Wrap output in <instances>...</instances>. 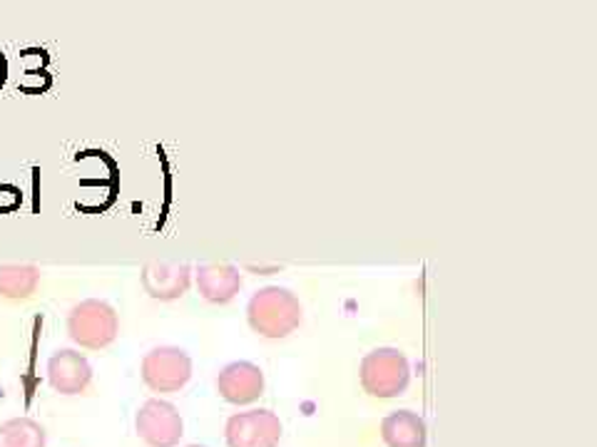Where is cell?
Listing matches in <instances>:
<instances>
[{
  "mask_svg": "<svg viewBox=\"0 0 597 447\" xmlns=\"http://www.w3.org/2000/svg\"><path fill=\"white\" fill-rule=\"evenodd\" d=\"M302 301L284 286H264L247 304V321L252 331L272 340L294 334L302 326Z\"/></svg>",
  "mask_w": 597,
  "mask_h": 447,
  "instance_id": "1",
  "label": "cell"
},
{
  "mask_svg": "<svg viewBox=\"0 0 597 447\" xmlns=\"http://www.w3.org/2000/svg\"><path fill=\"white\" fill-rule=\"evenodd\" d=\"M68 336L72 344L88 350L108 348L120 334V318L117 311L100 298H85L75 304L68 314Z\"/></svg>",
  "mask_w": 597,
  "mask_h": 447,
  "instance_id": "2",
  "label": "cell"
},
{
  "mask_svg": "<svg viewBox=\"0 0 597 447\" xmlns=\"http://www.w3.org/2000/svg\"><path fill=\"white\" fill-rule=\"evenodd\" d=\"M361 388L373 398H397L411 383L409 358L399 348H373L359 368Z\"/></svg>",
  "mask_w": 597,
  "mask_h": 447,
  "instance_id": "3",
  "label": "cell"
},
{
  "mask_svg": "<svg viewBox=\"0 0 597 447\" xmlns=\"http://www.w3.org/2000/svg\"><path fill=\"white\" fill-rule=\"evenodd\" d=\"M140 372L153 393H177L192 378V358L177 346H157L145 354Z\"/></svg>",
  "mask_w": 597,
  "mask_h": 447,
  "instance_id": "4",
  "label": "cell"
},
{
  "mask_svg": "<svg viewBox=\"0 0 597 447\" xmlns=\"http://www.w3.org/2000/svg\"><path fill=\"white\" fill-rule=\"evenodd\" d=\"M135 430L147 447H177L185 435V420L169 400L149 398L135 415Z\"/></svg>",
  "mask_w": 597,
  "mask_h": 447,
  "instance_id": "5",
  "label": "cell"
},
{
  "mask_svg": "<svg viewBox=\"0 0 597 447\" xmlns=\"http://www.w3.org/2000/svg\"><path fill=\"white\" fill-rule=\"evenodd\" d=\"M282 420L272 410H244L234 413L224 425L227 447H276L282 440Z\"/></svg>",
  "mask_w": 597,
  "mask_h": 447,
  "instance_id": "6",
  "label": "cell"
},
{
  "mask_svg": "<svg viewBox=\"0 0 597 447\" xmlns=\"http://www.w3.org/2000/svg\"><path fill=\"white\" fill-rule=\"evenodd\" d=\"M92 380V366L80 350L60 348L48 358V383L60 396H80Z\"/></svg>",
  "mask_w": 597,
  "mask_h": 447,
  "instance_id": "7",
  "label": "cell"
},
{
  "mask_svg": "<svg viewBox=\"0 0 597 447\" xmlns=\"http://www.w3.org/2000/svg\"><path fill=\"white\" fill-rule=\"evenodd\" d=\"M217 390L232 406H249V403L262 398L264 370L249 360H234L219 370Z\"/></svg>",
  "mask_w": 597,
  "mask_h": 447,
  "instance_id": "8",
  "label": "cell"
},
{
  "mask_svg": "<svg viewBox=\"0 0 597 447\" xmlns=\"http://www.w3.org/2000/svg\"><path fill=\"white\" fill-rule=\"evenodd\" d=\"M143 289L155 301H175L183 298L192 286V269L187 264L169 261H149L143 266L140 274Z\"/></svg>",
  "mask_w": 597,
  "mask_h": 447,
  "instance_id": "9",
  "label": "cell"
},
{
  "mask_svg": "<svg viewBox=\"0 0 597 447\" xmlns=\"http://www.w3.org/2000/svg\"><path fill=\"white\" fill-rule=\"evenodd\" d=\"M197 289L209 304H229L242 289V274L232 264H202L197 269Z\"/></svg>",
  "mask_w": 597,
  "mask_h": 447,
  "instance_id": "10",
  "label": "cell"
},
{
  "mask_svg": "<svg viewBox=\"0 0 597 447\" xmlns=\"http://www.w3.org/2000/svg\"><path fill=\"white\" fill-rule=\"evenodd\" d=\"M381 438L386 447H425V420L413 410H393L381 420Z\"/></svg>",
  "mask_w": 597,
  "mask_h": 447,
  "instance_id": "11",
  "label": "cell"
},
{
  "mask_svg": "<svg viewBox=\"0 0 597 447\" xmlns=\"http://www.w3.org/2000/svg\"><path fill=\"white\" fill-rule=\"evenodd\" d=\"M40 269L33 264H0V296L8 301H26L36 294Z\"/></svg>",
  "mask_w": 597,
  "mask_h": 447,
  "instance_id": "12",
  "label": "cell"
},
{
  "mask_svg": "<svg viewBox=\"0 0 597 447\" xmlns=\"http://www.w3.org/2000/svg\"><path fill=\"white\" fill-rule=\"evenodd\" d=\"M48 433L33 418H13L0 425V447H46Z\"/></svg>",
  "mask_w": 597,
  "mask_h": 447,
  "instance_id": "13",
  "label": "cell"
},
{
  "mask_svg": "<svg viewBox=\"0 0 597 447\" xmlns=\"http://www.w3.org/2000/svg\"><path fill=\"white\" fill-rule=\"evenodd\" d=\"M8 78V62L3 58V52H0V88H3V82Z\"/></svg>",
  "mask_w": 597,
  "mask_h": 447,
  "instance_id": "14",
  "label": "cell"
},
{
  "mask_svg": "<svg viewBox=\"0 0 597 447\" xmlns=\"http://www.w3.org/2000/svg\"><path fill=\"white\" fill-rule=\"evenodd\" d=\"M187 447H205V445H187Z\"/></svg>",
  "mask_w": 597,
  "mask_h": 447,
  "instance_id": "15",
  "label": "cell"
}]
</instances>
